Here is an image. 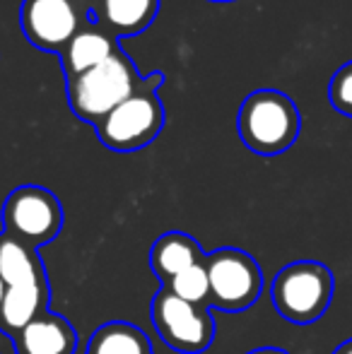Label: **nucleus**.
Wrapping results in <instances>:
<instances>
[{
  "label": "nucleus",
  "instance_id": "obj_20",
  "mask_svg": "<svg viewBox=\"0 0 352 354\" xmlns=\"http://www.w3.org/2000/svg\"><path fill=\"white\" fill-rule=\"evenodd\" d=\"M5 289H8V287H5V282L0 280V306H3V297H5Z\"/></svg>",
  "mask_w": 352,
  "mask_h": 354
},
{
  "label": "nucleus",
  "instance_id": "obj_11",
  "mask_svg": "<svg viewBox=\"0 0 352 354\" xmlns=\"http://www.w3.org/2000/svg\"><path fill=\"white\" fill-rule=\"evenodd\" d=\"M116 37L106 32L104 27H99L97 22H87L77 29V34L71 39V41L63 46V51L58 53L61 56V66L63 73H66V80L75 77V75L89 71V68L102 66L104 61L113 56L118 51Z\"/></svg>",
  "mask_w": 352,
  "mask_h": 354
},
{
  "label": "nucleus",
  "instance_id": "obj_12",
  "mask_svg": "<svg viewBox=\"0 0 352 354\" xmlns=\"http://www.w3.org/2000/svg\"><path fill=\"white\" fill-rule=\"evenodd\" d=\"M48 306V280L32 284L8 287L0 306V330L8 337H15L22 328L46 313Z\"/></svg>",
  "mask_w": 352,
  "mask_h": 354
},
{
  "label": "nucleus",
  "instance_id": "obj_15",
  "mask_svg": "<svg viewBox=\"0 0 352 354\" xmlns=\"http://www.w3.org/2000/svg\"><path fill=\"white\" fill-rule=\"evenodd\" d=\"M87 354H152V345L138 326L113 321L92 333Z\"/></svg>",
  "mask_w": 352,
  "mask_h": 354
},
{
  "label": "nucleus",
  "instance_id": "obj_2",
  "mask_svg": "<svg viewBox=\"0 0 352 354\" xmlns=\"http://www.w3.org/2000/svg\"><path fill=\"white\" fill-rule=\"evenodd\" d=\"M239 138L251 152L272 157L297 142L302 116L297 104L277 89H256L241 102L237 116Z\"/></svg>",
  "mask_w": 352,
  "mask_h": 354
},
{
  "label": "nucleus",
  "instance_id": "obj_6",
  "mask_svg": "<svg viewBox=\"0 0 352 354\" xmlns=\"http://www.w3.org/2000/svg\"><path fill=\"white\" fill-rule=\"evenodd\" d=\"M152 323L162 340L181 354H201L215 340V321L207 306L183 301L167 287L152 299Z\"/></svg>",
  "mask_w": 352,
  "mask_h": 354
},
{
  "label": "nucleus",
  "instance_id": "obj_3",
  "mask_svg": "<svg viewBox=\"0 0 352 354\" xmlns=\"http://www.w3.org/2000/svg\"><path fill=\"white\" fill-rule=\"evenodd\" d=\"M162 82H165L162 73L147 77V82L136 94H131L94 126L104 147L113 152H136L160 136L165 126V106L157 87Z\"/></svg>",
  "mask_w": 352,
  "mask_h": 354
},
{
  "label": "nucleus",
  "instance_id": "obj_4",
  "mask_svg": "<svg viewBox=\"0 0 352 354\" xmlns=\"http://www.w3.org/2000/svg\"><path fill=\"white\" fill-rule=\"evenodd\" d=\"M333 299V272L324 263L299 261L282 268L272 282V304L290 323L319 321Z\"/></svg>",
  "mask_w": 352,
  "mask_h": 354
},
{
  "label": "nucleus",
  "instance_id": "obj_13",
  "mask_svg": "<svg viewBox=\"0 0 352 354\" xmlns=\"http://www.w3.org/2000/svg\"><path fill=\"white\" fill-rule=\"evenodd\" d=\"M203 261H205V253H203L201 243L181 232L162 234L150 251V268L162 280V284L174 280L178 272L188 270Z\"/></svg>",
  "mask_w": 352,
  "mask_h": 354
},
{
  "label": "nucleus",
  "instance_id": "obj_5",
  "mask_svg": "<svg viewBox=\"0 0 352 354\" xmlns=\"http://www.w3.org/2000/svg\"><path fill=\"white\" fill-rule=\"evenodd\" d=\"M210 297L207 304L222 311H244L263 289V272L254 256L239 248H217L205 256Z\"/></svg>",
  "mask_w": 352,
  "mask_h": 354
},
{
  "label": "nucleus",
  "instance_id": "obj_17",
  "mask_svg": "<svg viewBox=\"0 0 352 354\" xmlns=\"http://www.w3.org/2000/svg\"><path fill=\"white\" fill-rule=\"evenodd\" d=\"M328 102L335 111L352 118V61L338 68V73L331 77L328 84Z\"/></svg>",
  "mask_w": 352,
  "mask_h": 354
},
{
  "label": "nucleus",
  "instance_id": "obj_18",
  "mask_svg": "<svg viewBox=\"0 0 352 354\" xmlns=\"http://www.w3.org/2000/svg\"><path fill=\"white\" fill-rule=\"evenodd\" d=\"M249 354H287L285 350H277V347H259V350L249 352Z\"/></svg>",
  "mask_w": 352,
  "mask_h": 354
},
{
  "label": "nucleus",
  "instance_id": "obj_8",
  "mask_svg": "<svg viewBox=\"0 0 352 354\" xmlns=\"http://www.w3.org/2000/svg\"><path fill=\"white\" fill-rule=\"evenodd\" d=\"M89 10L80 0H22L19 27L32 46L61 53L87 22Z\"/></svg>",
  "mask_w": 352,
  "mask_h": 354
},
{
  "label": "nucleus",
  "instance_id": "obj_16",
  "mask_svg": "<svg viewBox=\"0 0 352 354\" xmlns=\"http://www.w3.org/2000/svg\"><path fill=\"white\" fill-rule=\"evenodd\" d=\"M172 294H176L183 301L198 304V306H207V297H210V282H207L205 261L198 266L188 268V270L178 272L174 280L165 284Z\"/></svg>",
  "mask_w": 352,
  "mask_h": 354
},
{
  "label": "nucleus",
  "instance_id": "obj_9",
  "mask_svg": "<svg viewBox=\"0 0 352 354\" xmlns=\"http://www.w3.org/2000/svg\"><path fill=\"white\" fill-rule=\"evenodd\" d=\"M160 0H94L87 19L111 37H138L155 22Z\"/></svg>",
  "mask_w": 352,
  "mask_h": 354
},
{
  "label": "nucleus",
  "instance_id": "obj_14",
  "mask_svg": "<svg viewBox=\"0 0 352 354\" xmlns=\"http://www.w3.org/2000/svg\"><path fill=\"white\" fill-rule=\"evenodd\" d=\"M0 280L5 282V287L46 280V270L41 258L37 256V248L27 246L8 232L0 234Z\"/></svg>",
  "mask_w": 352,
  "mask_h": 354
},
{
  "label": "nucleus",
  "instance_id": "obj_7",
  "mask_svg": "<svg viewBox=\"0 0 352 354\" xmlns=\"http://www.w3.org/2000/svg\"><path fill=\"white\" fill-rule=\"evenodd\" d=\"M5 232L22 243L39 248L53 241L63 229L61 201L48 188L19 186L8 196L3 205Z\"/></svg>",
  "mask_w": 352,
  "mask_h": 354
},
{
  "label": "nucleus",
  "instance_id": "obj_21",
  "mask_svg": "<svg viewBox=\"0 0 352 354\" xmlns=\"http://www.w3.org/2000/svg\"><path fill=\"white\" fill-rule=\"evenodd\" d=\"M80 3H82V5H85V8H87V10H92V5H94V0H80Z\"/></svg>",
  "mask_w": 352,
  "mask_h": 354
},
{
  "label": "nucleus",
  "instance_id": "obj_10",
  "mask_svg": "<svg viewBox=\"0 0 352 354\" xmlns=\"http://www.w3.org/2000/svg\"><path fill=\"white\" fill-rule=\"evenodd\" d=\"M17 354H75L77 333L61 313L46 311L12 337Z\"/></svg>",
  "mask_w": 352,
  "mask_h": 354
},
{
  "label": "nucleus",
  "instance_id": "obj_1",
  "mask_svg": "<svg viewBox=\"0 0 352 354\" xmlns=\"http://www.w3.org/2000/svg\"><path fill=\"white\" fill-rule=\"evenodd\" d=\"M147 77L138 73L133 61L118 48L102 66L68 80V104L80 121L97 126L106 113L136 94Z\"/></svg>",
  "mask_w": 352,
  "mask_h": 354
},
{
  "label": "nucleus",
  "instance_id": "obj_22",
  "mask_svg": "<svg viewBox=\"0 0 352 354\" xmlns=\"http://www.w3.org/2000/svg\"><path fill=\"white\" fill-rule=\"evenodd\" d=\"M212 3H230V0H212Z\"/></svg>",
  "mask_w": 352,
  "mask_h": 354
},
{
  "label": "nucleus",
  "instance_id": "obj_19",
  "mask_svg": "<svg viewBox=\"0 0 352 354\" xmlns=\"http://www.w3.org/2000/svg\"><path fill=\"white\" fill-rule=\"evenodd\" d=\"M333 354H352V340H345L343 345H340Z\"/></svg>",
  "mask_w": 352,
  "mask_h": 354
}]
</instances>
